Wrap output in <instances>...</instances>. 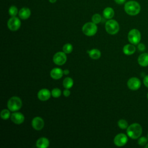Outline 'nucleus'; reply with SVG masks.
I'll use <instances>...</instances> for the list:
<instances>
[{
  "mask_svg": "<svg viewBox=\"0 0 148 148\" xmlns=\"http://www.w3.org/2000/svg\"><path fill=\"white\" fill-rule=\"evenodd\" d=\"M124 10L130 16H135L139 13L140 5L135 1H129L125 3Z\"/></svg>",
  "mask_w": 148,
  "mask_h": 148,
  "instance_id": "obj_2",
  "label": "nucleus"
},
{
  "mask_svg": "<svg viewBox=\"0 0 148 148\" xmlns=\"http://www.w3.org/2000/svg\"><path fill=\"white\" fill-rule=\"evenodd\" d=\"M147 140H148V138L145 136L139 137L138 143L140 146H145L147 143Z\"/></svg>",
  "mask_w": 148,
  "mask_h": 148,
  "instance_id": "obj_28",
  "label": "nucleus"
},
{
  "mask_svg": "<svg viewBox=\"0 0 148 148\" xmlns=\"http://www.w3.org/2000/svg\"><path fill=\"white\" fill-rule=\"evenodd\" d=\"M31 15V10L28 8H23L18 12V16L20 18L23 20L27 19Z\"/></svg>",
  "mask_w": 148,
  "mask_h": 148,
  "instance_id": "obj_17",
  "label": "nucleus"
},
{
  "mask_svg": "<svg viewBox=\"0 0 148 148\" xmlns=\"http://www.w3.org/2000/svg\"><path fill=\"white\" fill-rule=\"evenodd\" d=\"M50 95H51V92L49 90L46 88H43L39 90L38 93V98L42 101H45L49 99L50 97Z\"/></svg>",
  "mask_w": 148,
  "mask_h": 148,
  "instance_id": "obj_13",
  "label": "nucleus"
},
{
  "mask_svg": "<svg viewBox=\"0 0 148 148\" xmlns=\"http://www.w3.org/2000/svg\"><path fill=\"white\" fill-rule=\"evenodd\" d=\"M120 29L119 23L114 20H109L105 24V29L106 32L111 35L117 34Z\"/></svg>",
  "mask_w": 148,
  "mask_h": 148,
  "instance_id": "obj_4",
  "label": "nucleus"
},
{
  "mask_svg": "<svg viewBox=\"0 0 148 148\" xmlns=\"http://www.w3.org/2000/svg\"><path fill=\"white\" fill-rule=\"evenodd\" d=\"M66 56L64 52H58L53 56L54 62L58 65H62L65 63Z\"/></svg>",
  "mask_w": 148,
  "mask_h": 148,
  "instance_id": "obj_9",
  "label": "nucleus"
},
{
  "mask_svg": "<svg viewBox=\"0 0 148 148\" xmlns=\"http://www.w3.org/2000/svg\"><path fill=\"white\" fill-rule=\"evenodd\" d=\"M87 53L89 54L90 57L94 60L98 59L101 57V51L97 49H94L91 50L87 51Z\"/></svg>",
  "mask_w": 148,
  "mask_h": 148,
  "instance_id": "obj_20",
  "label": "nucleus"
},
{
  "mask_svg": "<svg viewBox=\"0 0 148 148\" xmlns=\"http://www.w3.org/2000/svg\"><path fill=\"white\" fill-rule=\"evenodd\" d=\"M36 145L38 148H46L49 146V141L47 138L42 137L37 140Z\"/></svg>",
  "mask_w": 148,
  "mask_h": 148,
  "instance_id": "obj_16",
  "label": "nucleus"
},
{
  "mask_svg": "<svg viewBox=\"0 0 148 148\" xmlns=\"http://www.w3.org/2000/svg\"><path fill=\"white\" fill-rule=\"evenodd\" d=\"M145 147L146 148H148V143L145 145Z\"/></svg>",
  "mask_w": 148,
  "mask_h": 148,
  "instance_id": "obj_35",
  "label": "nucleus"
},
{
  "mask_svg": "<svg viewBox=\"0 0 148 148\" xmlns=\"http://www.w3.org/2000/svg\"><path fill=\"white\" fill-rule=\"evenodd\" d=\"M147 138H148V134H147Z\"/></svg>",
  "mask_w": 148,
  "mask_h": 148,
  "instance_id": "obj_37",
  "label": "nucleus"
},
{
  "mask_svg": "<svg viewBox=\"0 0 148 148\" xmlns=\"http://www.w3.org/2000/svg\"><path fill=\"white\" fill-rule=\"evenodd\" d=\"M82 31L84 34L87 36H92L95 35L97 31V27L96 24L93 22H88L86 23L82 27Z\"/></svg>",
  "mask_w": 148,
  "mask_h": 148,
  "instance_id": "obj_6",
  "label": "nucleus"
},
{
  "mask_svg": "<svg viewBox=\"0 0 148 148\" xmlns=\"http://www.w3.org/2000/svg\"><path fill=\"white\" fill-rule=\"evenodd\" d=\"M145 49H146V47H145V45L143 44V43H138V49L140 51H144L145 50Z\"/></svg>",
  "mask_w": 148,
  "mask_h": 148,
  "instance_id": "obj_29",
  "label": "nucleus"
},
{
  "mask_svg": "<svg viewBox=\"0 0 148 148\" xmlns=\"http://www.w3.org/2000/svg\"><path fill=\"white\" fill-rule=\"evenodd\" d=\"M70 94H71L70 91L68 90L67 88H66V90H65L63 91V94H64V95L65 96V97H68V96L70 95Z\"/></svg>",
  "mask_w": 148,
  "mask_h": 148,
  "instance_id": "obj_31",
  "label": "nucleus"
},
{
  "mask_svg": "<svg viewBox=\"0 0 148 148\" xmlns=\"http://www.w3.org/2000/svg\"><path fill=\"white\" fill-rule=\"evenodd\" d=\"M7 106L10 111H17L21 108L22 101L18 97H12L8 100Z\"/></svg>",
  "mask_w": 148,
  "mask_h": 148,
  "instance_id": "obj_3",
  "label": "nucleus"
},
{
  "mask_svg": "<svg viewBox=\"0 0 148 148\" xmlns=\"http://www.w3.org/2000/svg\"><path fill=\"white\" fill-rule=\"evenodd\" d=\"M73 81L72 78L71 77H66L63 80V86L67 89L71 88L73 86Z\"/></svg>",
  "mask_w": 148,
  "mask_h": 148,
  "instance_id": "obj_21",
  "label": "nucleus"
},
{
  "mask_svg": "<svg viewBox=\"0 0 148 148\" xmlns=\"http://www.w3.org/2000/svg\"><path fill=\"white\" fill-rule=\"evenodd\" d=\"M56 1H57V0H49V2H50V3H55V2H56Z\"/></svg>",
  "mask_w": 148,
  "mask_h": 148,
  "instance_id": "obj_34",
  "label": "nucleus"
},
{
  "mask_svg": "<svg viewBox=\"0 0 148 148\" xmlns=\"http://www.w3.org/2000/svg\"><path fill=\"white\" fill-rule=\"evenodd\" d=\"M32 126L35 130H41L44 127V121L41 117H36L32 121Z\"/></svg>",
  "mask_w": 148,
  "mask_h": 148,
  "instance_id": "obj_11",
  "label": "nucleus"
},
{
  "mask_svg": "<svg viewBox=\"0 0 148 148\" xmlns=\"http://www.w3.org/2000/svg\"><path fill=\"white\" fill-rule=\"evenodd\" d=\"M102 17L99 14H95L92 17V21L95 24H98L101 21Z\"/></svg>",
  "mask_w": 148,
  "mask_h": 148,
  "instance_id": "obj_26",
  "label": "nucleus"
},
{
  "mask_svg": "<svg viewBox=\"0 0 148 148\" xmlns=\"http://www.w3.org/2000/svg\"><path fill=\"white\" fill-rule=\"evenodd\" d=\"M1 117L3 120H7L10 116V112L8 109H3L0 113Z\"/></svg>",
  "mask_w": 148,
  "mask_h": 148,
  "instance_id": "obj_23",
  "label": "nucleus"
},
{
  "mask_svg": "<svg viewBox=\"0 0 148 148\" xmlns=\"http://www.w3.org/2000/svg\"><path fill=\"white\" fill-rule=\"evenodd\" d=\"M114 2L117 4H123L124 2H125L126 0H114Z\"/></svg>",
  "mask_w": 148,
  "mask_h": 148,
  "instance_id": "obj_32",
  "label": "nucleus"
},
{
  "mask_svg": "<svg viewBox=\"0 0 148 148\" xmlns=\"http://www.w3.org/2000/svg\"><path fill=\"white\" fill-rule=\"evenodd\" d=\"M118 126L121 129H126L128 127L127 121L124 119H120L118 121Z\"/></svg>",
  "mask_w": 148,
  "mask_h": 148,
  "instance_id": "obj_24",
  "label": "nucleus"
},
{
  "mask_svg": "<svg viewBox=\"0 0 148 148\" xmlns=\"http://www.w3.org/2000/svg\"><path fill=\"white\" fill-rule=\"evenodd\" d=\"M138 64L142 66H148V53H143L141 54L138 58Z\"/></svg>",
  "mask_w": 148,
  "mask_h": 148,
  "instance_id": "obj_14",
  "label": "nucleus"
},
{
  "mask_svg": "<svg viewBox=\"0 0 148 148\" xmlns=\"http://www.w3.org/2000/svg\"><path fill=\"white\" fill-rule=\"evenodd\" d=\"M141 86L140 80L136 77H132L128 79L127 82L128 87L132 90H138Z\"/></svg>",
  "mask_w": 148,
  "mask_h": 148,
  "instance_id": "obj_8",
  "label": "nucleus"
},
{
  "mask_svg": "<svg viewBox=\"0 0 148 148\" xmlns=\"http://www.w3.org/2000/svg\"><path fill=\"white\" fill-rule=\"evenodd\" d=\"M63 72H64V74H65V75H68V74L69 73V71L68 69H65V70H64V71H63Z\"/></svg>",
  "mask_w": 148,
  "mask_h": 148,
  "instance_id": "obj_33",
  "label": "nucleus"
},
{
  "mask_svg": "<svg viewBox=\"0 0 148 148\" xmlns=\"http://www.w3.org/2000/svg\"><path fill=\"white\" fill-rule=\"evenodd\" d=\"M142 133V128L138 123H133L127 128V135L132 139L139 138Z\"/></svg>",
  "mask_w": 148,
  "mask_h": 148,
  "instance_id": "obj_1",
  "label": "nucleus"
},
{
  "mask_svg": "<svg viewBox=\"0 0 148 148\" xmlns=\"http://www.w3.org/2000/svg\"><path fill=\"white\" fill-rule=\"evenodd\" d=\"M136 50V47L131 44H127L125 45L123 47V53L126 55H131L133 54Z\"/></svg>",
  "mask_w": 148,
  "mask_h": 148,
  "instance_id": "obj_18",
  "label": "nucleus"
},
{
  "mask_svg": "<svg viewBox=\"0 0 148 148\" xmlns=\"http://www.w3.org/2000/svg\"><path fill=\"white\" fill-rule=\"evenodd\" d=\"M128 142V138L124 134H117L114 138V143L117 146H123Z\"/></svg>",
  "mask_w": 148,
  "mask_h": 148,
  "instance_id": "obj_10",
  "label": "nucleus"
},
{
  "mask_svg": "<svg viewBox=\"0 0 148 148\" xmlns=\"http://www.w3.org/2000/svg\"><path fill=\"white\" fill-rule=\"evenodd\" d=\"M64 74L63 71L61 69L58 68H53L51 72H50V76L53 79H59L61 77H62V75Z\"/></svg>",
  "mask_w": 148,
  "mask_h": 148,
  "instance_id": "obj_15",
  "label": "nucleus"
},
{
  "mask_svg": "<svg viewBox=\"0 0 148 148\" xmlns=\"http://www.w3.org/2000/svg\"><path fill=\"white\" fill-rule=\"evenodd\" d=\"M143 84L144 85L148 88V75L145 76V77L143 79Z\"/></svg>",
  "mask_w": 148,
  "mask_h": 148,
  "instance_id": "obj_30",
  "label": "nucleus"
},
{
  "mask_svg": "<svg viewBox=\"0 0 148 148\" xmlns=\"http://www.w3.org/2000/svg\"><path fill=\"white\" fill-rule=\"evenodd\" d=\"M114 14L113 9L112 8L107 7L103 11V16L105 18L110 19L112 18Z\"/></svg>",
  "mask_w": 148,
  "mask_h": 148,
  "instance_id": "obj_19",
  "label": "nucleus"
},
{
  "mask_svg": "<svg viewBox=\"0 0 148 148\" xmlns=\"http://www.w3.org/2000/svg\"><path fill=\"white\" fill-rule=\"evenodd\" d=\"M61 94V90L58 88H55L51 91V95L54 98H58Z\"/></svg>",
  "mask_w": 148,
  "mask_h": 148,
  "instance_id": "obj_27",
  "label": "nucleus"
},
{
  "mask_svg": "<svg viewBox=\"0 0 148 148\" xmlns=\"http://www.w3.org/2000/svg\"><path fill=\"white\" fill-rule=\"evenodd\" d=\"M8 27L11 31H17L21 25V21L16 17H12L8 21Z\"/></svg>",
  "mask_w": 148,
  "mask_h": 148,
  "instance_id": "obj_7",
  "label": "nucleus"
},
{
  "mask_svg": "<svg viewBox=\"0 0 148 148\" xmlns=\"http://www.w3.org/2000/svg\"><path fill=\"white\" fill-rule=\"evenodd\" d=\"M11 120L14 123L20 124L24 121V116L20 112H14L11 115Z\"/></svg>",
  "mask_w": 148,
  "mask_h": 148,
  "instance_id": "obj_12",
  "label": "nucleus"
},
{
  "mask_svg": "<svg viewBox=\"0 0 148 148\" xmlns=\"http://www.w3.org/2000/svg\"><path fill=\"white\" fill-rule=\"evenodd\" d=\"M9 13L12 17H14L18 13V9L15 6H12L9 9Z\"/></svg>",
  "mask_w": 148,
  "mask_h": 148,
  "instance_id": "obj_25",
  "label": "nucleus"
},
{
  "mask_svg": "<svg viewBox=\"0 0 148 148\" xmlns=\"http://www.w3.org/2000/svg\"><path fill=\"white\" fill-rule=\"evenodd\" d=\"M128 39L132 45H138L141 39V34L137 29H132L128 34Z\"/></svg>",
  "mask_w": 148,
  "mask_h": 148,
  "instance_id": "obj_5",
  "label": "nucleus"
},
{
  "mask_svg": "<svg viewBox=\"0 0 148 148\" xmlns=\"http://www.w3.org/2000/svg\"><path fill=\"white\" fill-rule=\"evenodd\" d=\"M62 49L65 53L69 54V53H71L72 51L73 50V46L70 43H66L64 45Z\"/></svg>",
  "mask_w": 148,
  "mask_h": 148,
  "instance_id": "obj_22",
  "label": "nucleus"
},
{
  "mask_svg": "<svg viewBox=\"0 0 148 148\" xmlns=\"http://www.w3.org/2000/svg\"><path fill=\"white\" fill-rule=\"evenodd\" d=\"M147 99H148V93H147Z\"/></svg>",
  "mask_w": 148,
  "mask_h": 148,
  "instance_id": "obj_36",
  "label": "nucleus"
}]
</instances>
